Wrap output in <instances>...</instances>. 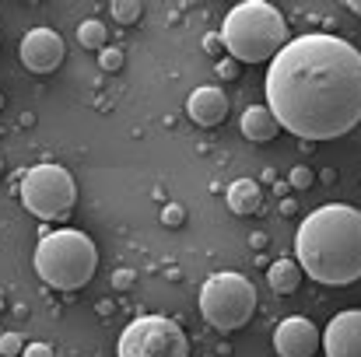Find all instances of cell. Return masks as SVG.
<instances>
[{"label":"cell","instance_id":"5","mask_svg":"<svg viewBox=\"0 0 361 357\" xmlns=\"http://www.w3.org/2000/svg\"><path fill=\"white\" fill-rule=\"evenodd\" d=\"M200 312L221 333L242 330L252 319V312H256V287L242 273L221 270V273L204 280V287H200Z\"/></svg>","mask_w":361,"mask_h":357},{"label":"cell","instance_id":"15","mask_svg":"<svg viewBox=\"0 0 361 357\" xmlns=\"http://www.w3.org/2000/svg\"><path fill=\"white\" fill-rule=\"evenodd\" d=\"M106 39H109V32H106V25L99 21V18H88V21H81L78 25V42L85 46V49H106Z\"/></svg>","mask_w":361,"mask_h":357},{"label":"cell","instance_id":"13","mask_svg":"<svg viewBox=\"0 0 361 357\" xmlns=\"http://www.w3.org/2000/svg\"><path fill=\"white\" fill-rule=\"evenodd\" d=\"M225 200H228V211H232V214H239V218L256 214V211H259V203H263L259 182H256V179H239V182H232V186H228V193H225Z\"/></svg>","mask_w":361,"mask_h":357},{"label":"cell","instance_id":"9","mask_svg":"<svg viewBox=\"0 0 361 357\" xmlns=\"http://www.w3.org/2000/svg\"><path fill=\"white\" fill-rule=\"evenodd\" d=\"M323 347V333L305 315H288L274 330V351L277 357H312Z\"/></svg>","mask_w":361,"mask_h":357},{"label":"cell","instance_id":"14","mask_svg":"<svg viewBox=\"0 0 361 357\" xmlns=\"http://www.w3.org/2000/svg\"><path fill=\"white\" fill-rule=\"evenodd\" d=\"M267 284H270V291H277V294H295L298 284H302V266H298L295 259H277V263H270V270H267Z\"/></svg>","mask_w":361,"mask_h":357},{"label":"cell","instance_id":"19","mask_svg":"<svg viewBox=\"0 0 361 357\" xmlns=\"http://www.w3.org/2000/svg\"><path fill=\"white\" fill-rule=\"evenodd\" d=\"M25 340L18 333H0V357H21Z\"/></svg>","mask_w":361,"mask_h":357},{"label":"cell","instance_id":"25","mask_svg":"<svg viewBox=\"0 0 361 357\" xmlns=\"http://www.w3.org/2000/svg\"><path fill=\"white\" fill-rule=\"evenodd\" d=\"M249 242H252V249H263V245H267V235L256 232V235H249Z\"/></svg>","mask_w":361,"mask_h":357},{"label":"cell","instance_id":"3","mask_svg":"<svg viewBox=\"0 0 361 357\" xmlns=\"http://www.w3.org/2000/svg\"><path fill=\"white\" fill-rule=\"evenodd\" d=\"M221 42L232 53L235 63H270L288 42V21L284 14L267 4V0H242L225 14L221 25Z\"/></svg>","mask_w":361,"mask_h":357},{"label":"cell","instance_id":"6","mask_svg":"<svg viewBox=\"0 0 361 357\" xmlns=\"http://www.w3.org/2000/svg\"><path fill=\"white\" fill-rule=\"evenodd\" d=\"M78 200L74 175L60 165H35L21 175V203L39 221H63L71 218Z\"/></svg>","mask_w":361,"mask_h":357},{"label":"cell","instance_id":"18","mask_svg":"<svg viewBox=\"0 0 361 357\" xmlns=\"http://www.w3.org/2000/svg\"><path fill=\"white\" fill-rule=\"evenodd\" d=\"M99 67L106 70V74H116L123 67V53L116 49V46H106L102 53H99Z\"/></svg>","mask_w":361,"mask_h":357},{"label":"cell","instance_id":"23","mask_svg":"<svg viewBox=\"0 0 361 357\" xmlns=\"http://www.w3.org/2000/svg\"><path fill=\"white\" fill-rule=\"evenodd\" d=\"M130 284H133V270H116V273H113V287L126 291Z\"/></svg>","mask_w":361,"mask_h":357},{"label":"cell","instance_id":"1","mask_svg":"<svg viewBox=\"0 0 361 357\" xmlns=\"http://www.w3.org/2000/svg\"><path fill=\"white\" fill-rule=\"evenodd\" d=\"M267 109L302 140H337L361 123V53L330 35L291 39L267 70Z\"/></svg>","mask_w":361,"mask_h":357},{"label":"cell","instance_id":"2","mask_svg":"<svg viewBox=\"0 0 361 357\" xmlns=\"http://www.w3.org/2000/svg\"><path fill=\"white\" fill-rule=\"evenodd\" d=\"M295 263L326 287L361 280V211L348 203L312 211L295 232Z\"/></svg>","mask_w":361,"mask_h":357},{"label":"cell","instance_id":"8","mask_svg":"<svg viewBox=\"0 0 361 357\" xmlns=\"http://www.w3.org/2000/svg\"><path fill=\"white\" fill-rule=\"evenodd\" d=\"M63 53H67V46L53 28H32L18 46V56L32 74H53L63 63Z\"/></svg>","mask_w":361,"mask_h":357},{"label":"cell","instance_id":"29","mask_svg":"<svg viewBox=\"0 0 361 357\" xmlns=\"http://www.w3.org/2000/svg\"><path fill=\"white\" fill-rule=\"evenodd\" d=\"M0 109H4V95H0Z\"/></svg>","mask_w":361,"mask_h":357},{"label":"cell","instance_id":"21","mask_svg":"<svg viewBox=\"0 0 361 357\" xmlns=\"http://www.w3.org/2000/svg\"><path fill=\"white\" fill-rule=\"evenodd\" d=\"M214 70H218L221 81H235V77H239V63H235V60H218Z\"/></svg>","mask_w":361,"mask_h":357},{"label":"cell","instance_id":"20","mask_svg":"<svg viewBox=\"0 0 361 357\" xmlns=\"http://www.w3.org/2000/svg\"><path fill=\"white\" fill-rule=\"evenodd\" d=\"M183 221H186V211H183L179 203H165V207H161V225H165V228H179Z\"/></svg>","mask_w":361,"mask_h":357},{"label":"cell","instance_id":"4","mask_svg":"<svg viewBox=\"0 0 361 357\" xmlns=\"http://www.w3.org/2000/svg\"><path fill=\"white\" fill-rule=\"evenodd\" d=\"M95 270H99V249L78 228H60L53 235H42L35 249V273L56 291L85 287L95 277Z\"/></svg>","mask_w":361,"mask_h":357},{"label":"cell","instance_id":"12","mask_svg":"<svg viewBox=\"0 0 361 357\" xmlns=\"http://www.w3.org/2000/svg\"><path fill=\"white\" fill-rule=\"evenodd\" d=\"M239 130L245 140H252V144H267V140H274L277 133H281V123L274 119V113L267 109V106H249L239 119Z\"/></svg>","mask_w":361,"mask_h":357},{"label":"cell","instance_id":"17","mask_svg":"<svg viewBox=\"0 0 361 357\" xmlns=\"http://www.w3.org/2000/svg\"><path fill=\"white\" fill-rule=\"evenodd\" d=\"M312 182H316V175H312L309 165H295L291 175H288V186L291 189H312Z\"/></svg>","mask_w":361,"mask_h":357},{"label":"cell","instance_id":"11","mask_svg":"<svg viewBox=\"0 0 361 357\" xmlns=\"http://www.w3.org/2000/svg\"><path fill=\"white\" fill-rule=\"evenodd\" d=\"M186 116L193 119L197 126H218V123H225V116H228V99H225V92L214 88V84H204V88L190 92V99H186Z\"/></svg>","mask_w":361,"mask_h":357},{"label":"cell","instance_id":"7","mask_svg":"<svg viewBox=\"0 0 361 357\" xmlns=\"http://www.w3.org/2000/svg\"><path fill=\"white\" fill-rule=\"evenodd\" d=\"M116 357H190V344L169 315H140L123 330Z\"/></svg>","mask_w":361,"mask_h":357},{"label":"cell","instance_id":"16","mask_svg":"<svg viewBox=\"0 0 361 357\" xmlns=\"http://www.w3.org/2000/svg\"><path fill=\"white\" fill-rule=\"evenodd\" d=\"M140 14H144V7H140L137 0H113V18H116L120 25L140 21Z\"/></svg>","mask_w":361,"mask_h":357},{"label":"cell","instance_id":"10","mask_svg":"<svg viewBox=\"0 0 361 357\" xmlns=\"http://www.w3.org/2000/svg\"><path fill=\"white\" fill-rule=\"evenodd\" d=\"M323 354L326 357H361V308L337 312L323 330Z\"/></svg>","mask_w":361,"mask_h":357},{"label":"cell","instance_id":"22","mask_svg":"<svg viewBox=\"0 0 361 357\" xmlns=\"http://www.w3.org/2000/svg\"><path fill=\"white\" fill-rule=\"evenodd\" d=\"M21 357H56V354H53L49 344H28V347L21 351Z\"/></svg>","mask_w":361,"mask_h":357},{"label":"cell","instance_id":"26","mask_svg":"<svg viewBox=\"0 0 361 357\" xmlns=\"http://www.w3.org/2000/svg\"><path fill=\"white\" fill-rule=\"evenodd\" d=\"M348 7H351V11H355V14H361V0H351V4H348Z\"/></svg>","mask_w":361,"mask_h":357},{"label":"cell","instance_id":"27","mask_svg":"<svg viewBox=\"0 0 361 357\" xmlns=\"http://www.w3.org/2000/svg\"><path fill=\"white\" fill-rule=\"evenodd\" d=\"M0 308H4V294H0Z\"/></svg>","mask_w":361,"mask_h":357},{"label":"cell","instance_id":"24","mask_svg":"<svg viewBox=\"0 0 361 357\" xmlns=\"http://www.w3.org/2000/svg\"><path fill=\"white\" fill-rule=\"evenodd\" d=\"M221 46H225V42H221V35H218V32H211V35L204 39V49H207L211 56H218V53H221Z\"/></svg>","mask_w":361,"mask_h":357},{"label":"cell","instance_id":"28","mask_svg":"<svg viewBox=\"0 0 361 357\" xmlns=\"http://www.w3.org/2000/svg\"><path fill=\"white\" fill-rule=\"evenodd\" d=\"M0 172H4V158H0Z\"/></svg>","mask_w":361,"mask_h":357}]
</instances>
